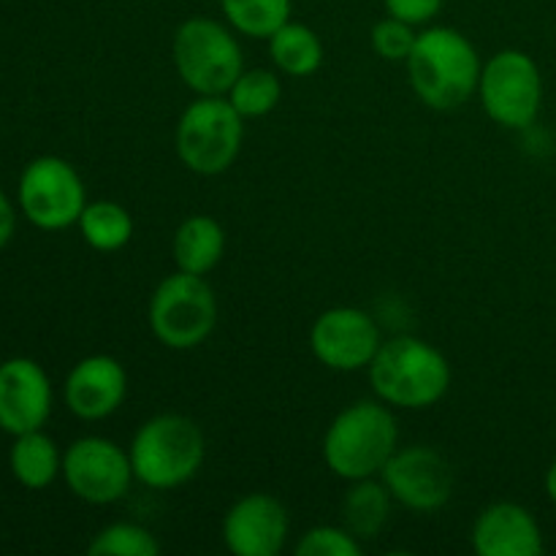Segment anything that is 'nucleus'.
Segmentation results:
<instances>
[{
	"label": "nucleus",
	"mask_w": 556,
	"mask_h": 556,
	"mask_svg": "<svg viewBox=\"0 0 556 556\" xmlns=\"http://www.w3.org/2000/svg\"><path fill=\"white\" fill-rule=\"evenodd\" d=\"M220 11L233 33L269 41V36L291 22L293 0H220Z\"/></svg>",
	"instance_id": "4be33fe9"
},
{
	"label": "nucleus",
	"mask_w": 556,
	"mask_h": 556,
	"mask_svg": "<svg viewBox=\"0 0 556 556\" xmlns=\"http://www.w3.org/2000/svg\"><path fill=\"white\" fill-rule=\"evenodd\" d=\"M87 554L92 556H157L161 543L147 527L136 521H114L103 527L92 543L87 546Z\"/></svg>",
	"instance_id": "b1692460"
},
{
	"label": "nucleus",
	"mask_w": 556,
	"mask_h": 556,
	"mask_svg": "<svg viewBox=\"0 0 556 556\" xmlns=\"http://www.w3.org/2000/svg\"><path fill=\"white\" fill-rule=\"evenodd\" d=\"M369 383L380 402L402 410H427L451 389V364L418 337L383 342L369 364Z\"/></svg>",
	"instance_id": "7ed1b4c3"
},
{
	"label": "nucleus",
	"mask_w": 556,
	"mask_h": 556,
	"mask_svg": "<svg viewBox=\"0 0 556 556\" xmlns=\"http://www.w3.org/2000/svg\"><path fill=\"white\" fill-rule=\"evenodd\" d=\"M128 454L136 481L155 492H168L199 476L206 440L193 418L161 413L136 429Z\"/></svg>",
	"instance_id": "20e7f679"
},
{
	"label": "nucleus",
	"mask_w": 556,
	"mask_h": 556,
	"mask_svg": "<svg viewBox=\"0 0 556 556\" xmlns=\"http://www.w3.org/2000/svg\"><path fill=\"white\" fill-rule=\"evenodd\" d=\"M269 58L280 74L304 79L324 65V43L313 27L291 20L269 36Z\"/></svg>",
	"instance_id": "6ab92c4d"
},
{
	"label": "nucleus",
	"mask_w": 556,
	"mask_h": 556,
	"mask_svg": "<svg viewBox=\"0 0 556 556\" xmlns=\"http://www.w3.org/2000/svg\"><path fill=\"white\" fill-rule=\"evenodd\" d=\"M244 141V117L226 96H199L182 112L174 134L177 155L188 172L217 177L237 163Z\"/></svg>",
	"instance_id": "423d86ee"
},
{
	"label": "nucleus",
	"mask_w": 556,
	"mask_h": 556,
	"mask_svg": "<svg viewBox=\"0 0 556 556\" xmlns=\"http://www.w3.org/2000/svg\"><path fill=\"white\" fill-rule=\"evenodd\" d=\"M63 478L71 494L90 505H114L134 486L130 454L106 438H79L65 448Z\"/></svg>",
	"instance_id": "9d476101"
},
{
	"label": "nucleus",
	"mask_w": 556,
	"mask_h": 556,
	"mask_svg": "<svg viewBox=\"0 0 556 556\" xmlns=\"http://www.w3.org/2000/svg\"><path fill=\"white\" fill-rule=\"evenodd\" d=\"M65 405L81 421H101L117 413L128 396V372L106 353H96L71 369L65 378Z\"/></svg>",
	"instance_id": "2eb2a0df"
},
{
	"label": "nucleus",
	"mask_w": 556,
	"mask_h": 556,
	"mask_svg": "<svg viewBox=\"0 0 556 556\" xmlns=\"http://www.w3.org/2000/svg\"><path fill=\"white\" fill-rule=\"evenodd\" d=\"M391 492L383 481L362 478L351 481V492L342 500V521L358 541H369L383 532L391 516Z\"/></svg>",
	"instance_id": "aec40b11"
},
{
	"label": "nucleus",
	"mask_w": 556,
	"mask_h": 556,
	"mask_svg": "<svg viewBox=\"0 0 556 556\" xmlns=\"http://www.w3.org/2000/svg\"><path fill=\"white\" fill-rule=\"evenodd\" d=\"M226 98L244 119H258L275 112L282 98V81L277 71L269 68H244L228 87Z\"/></svg>",
	"instance_id": "5701e85b"
},
{
	"label": "nucleus",
	"mask_w": 556,
	"mask_h": 556,
	"mask_svg": "<svg viewBox=\"0 0 556 556\" xmlns=\"http://www.w3.org/2000/svg\"><path fill=\"white\" fill-rule=\"evenodd\" d=\"M472 548L481 556H538L543 532L535 516L519 503H494L472 525Z\"/></svg>",
	"instance_id": "dca6fc26"
},
{
	"label": "nucleus",
	"mask_w": 556,
	"mask_h": 556,
	"mask_svg": "<svg viewBox=\"0 0 556 556\" xmlns=\"http://www.w3.org/2000/svg\"><path fill=\"white\" fill-rule=\"evenodd\" d=\"M14 231H16V210L14 204H11L9 195L0 190V250L11 242Z\"/></svg>",
	"instance_id": "cd10ccee"
},
{
	"label": "nucleus",
	"mask_w": 556,
	"mask_h": 556,
	"mask_svg": "<svg viewBox=\"0 0 556 556\" xmlns=\"http://www.w3.org/2000/svg\"><path fill=\"white\" fill-rule=\"evenodd\" d=\"M52 413V383L33 358L0 364V429L5 434L36 432Z\"/></svg>",
	"instance_id": "4468645a"
},
{
	"label": "nucleus",
	"mask_w": 556,
	"mask_h": 556,
	"mask_svg": "<svg viewBox=\"0 0 556 556\" xmlns=\"http://www.w3.org/2000/svg\"><path fill=\"white\" fill-rule=\"evenodd\" d=\"M378 478L386 483L394 503L418 514L440 510L454 497V467L429 445L396 448Z\"/></svg>",
	"instance_id": "9b49d317"
},
{
	"label": "nucleus",
	"mask_w": 556,
	"mask_h": 556,
	"mask_svg": "<svg viewBox=\"0 0 556 556\" xmlns=\"http://www.w3.org/2000/svg\"><path fill=\"white\" fill-rule=\"evenodd\" d=\"M147 320L161 345L193 351L204 345L217 326V296L206 277L179 271L157 282Z\"/></svg>",
	"instance_id": "0eeeda50"
},
{
	"label": "nucleus",
	"mask_w": 556,
	"mask_h": 556,
	"mask_svg": "<svg viewBox=\"0 0 556 556\" xmlns=\"http://www.w3.org/2000/svg\"><path fill=\"white\" fill-rule=\"evenodd\" d=\"M400 448V427L386 402L362 400L337 413L324 434V462L342 481L378 478Z\"/></svg>",
	"instance_id": "f03ea898"
},
{
	"label": "nucleus",
	"mask_w": 556,
	"mask_h": 556,
	"mask_svg": "<svg viewBox=\"0 0 556 556\" xmlns=\"http://www.w3.org/2000/svg\"><path fill=\"white\" fill-rule=\"evenodd\" d=\"M383 337L369 313L358 307H331L315 318L309 329V351L334 372L369 369L378 356Z\"/></svg>",
	"instance_id": "f8f14e48"
},
{
	"label": "nucleus",
	"mask_w": 556,
	"mask_h": 556,
	"mask_svg": "<svg viewBox=\"0 0 556 556\" xmlns=\"http://www.w3.org/2000/svg\"><path fill=\"white\" fill-rule=\"evenodd\" d=\"M9 467L16 483L33 489V492H41V489L52 486L54 478L63 476V454L49 434L36 429V432L16 434L9 451Z\"/></svg>",
	"instance_id": "a211bd4d"
},
{
	"label": "nucleus",
	"mask_w": 556,
	"mask_h": 556,
	"mask_svg": "<svg viewBox=\"0 0 556 556\" xmlns=\"http://www.w3.org/2000/svg\"><path fill=\"white\" fill-rule=\"evenodd\" d=\"M76 226L81 239L98 253H117L134 237V217L117 201H87Z\"/></svg>",
	"instance_id": "412c9836"
},
{
	"label": "nucleus",
	"mask_w": 556,
	"mask_h": 556,
	"mask_svg": "<svg viewBox=\"0 0 556 556\" xmlns=\"http://www.w3.org/2000/svg\"><path fill=\"white\" fill-rule=\"evenodd\" d=\"M546 492H548V497H552V503L556 505V462L548 467V472H546Z\"/></svg>",
	"instance_id": "c85d7f7f"
},
{
	"label": "nucleus",
	"mask_w": 556,
	"mask_h": 556,
	"mask_svg": "<svg viewBox=\"0 0 556 556\" xmlns=\"http://www.w3.org/2000/svg\"><path fill=\"white\" fill-rule=\"evenodd\" d=\"M226 253V231L212 215H190L177 226L172 255L179 271L206 277Z\"/></svg>",
	"instance_id": "f3484780"
},
{
	"label": "nucleus",
	"mask_w": 556,
	"mask_h": 556,
	"mask_svg": "<svg viewBox=\"0 0 556 556\" xmlns=\"http://www.w3.org/2000/svg\"><path fill=\"white\" fill-rule=\"evenodd\" d=\"M172 60L182 85L195 96H226L244 71L242 47L231 25L212 16H190L177 27Z\"/></svg>",
	"instance_id": "39448f33"
},
{
	"label": "nucleus",
	"mask_w": 556,
	"mask_h": 556,
	"mask_svg": "<svg viewBox=\"0 0 556 556\" xmlns=\"http://www.w3.org/2000/svg\"><path fill=\"white\" fill-rule=\"evenodd\" d=\"M291 532L286 505L266 492L239 497L223 519V543L237 556H275Z\"/></svg>",
	"instance_id": "ddd939ff"
},
{
	"label": "nucleus",
	"mask_w": 556,
	"mask_h": 556,
	"mask_svg": "<svg viewBox=\"0 0 556 556\" xmlns=\"http://www.w3.org/2000/svg\"><path fill=\"white\" fill-rule=\"evenodd\" d=\"M416 27L405 20H396V16L386 14L383 20L375 22L372 27V49L383 60L391 63H405L410 58L413 47H416Z\"/></svg>",
	"instance_id": "a878e982"
},
{
	"label": "nucleus",
	"mask_w": 556,
	"mask_h": 556,
	"mask_svg": "<svg viewBox=\"0 0 556 556\" xmlns=\"http://www.w3.org/2000/svg\"><path fill=\"white\" fill-rule=\"evenodd\" d=\"M405 65L418 101L434 112L465 106L478 92L483 68L481 54L470 38L445 25H432L418 33Z\"/></svg>",
	"instance_id": "f257e3e1"
},
{
	"label": "nucleus",
	"mask_w": 556,
	"mask_h": 556,
	"mask_svg": "<svg viewBox=\"0 0 556 556\" xmlns=\"http://www.w3.org/2000/svg\"><path fill=\"white\" fill-rule=\"evenodd\" d=\"M443 3L445 0H383L391 16L410 22L413 27L432 22L443 11Z\"/></svg>",
	"instance_id": "bb28decb"
},
{
	"label": "nucleus",
	"mask_w": 556,
	"mask_h": 556,
	"mask_svg": "<svg viewBox=\"0 0 556 556\" xmlns=\"http://www.w3.org/2000/svg\"><path fill=\"white\" fill-rule=\"evenodd\" d=\"M299 556H358L362 541L345 525H318L302 535L296 546Z\"/></svg>",
	"instance_id": "393cba45"
},
{
	"label": "nucleus",
	"mask_w": 556,
	"mask_h": 556,
	"mask_svg": "<svg viewBox=\"0 0 556 556\" xmlns=\"http://www.w3.org/2000/svg\"><path fill=\"white\" fill-rule=\"evenodd\" d=\"M478 98L483 112L503 128H530L543 106L541 68L521 49H503L483 63Z\"/></svg>",
	"instance_id": "6e6552de"
},
{
	"label": "nucleus",
	"mask_w": 556,
	"mask_h": 556,
	"mask_svg": "<svg viewBox=\"0 0 556 556\" xmlns=\"http://www.w3.org/2000/svg\"><path fill=\"white\" fill-rule=\"evenodd\" d=\"M20 210L41 231H63L76 226L87 206V190L79 172L58 155H41L25 166L20 177Z\"/></svg>",
	"instance_id": "1a4fd4ad"
}]
</instances>
